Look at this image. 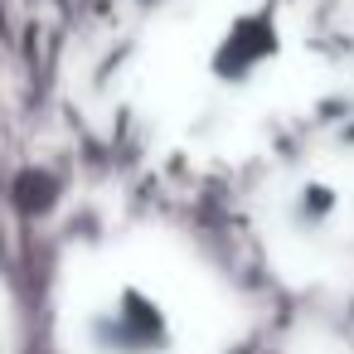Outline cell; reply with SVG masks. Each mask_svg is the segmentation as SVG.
<instances>
[{
    "mask_svg": "<svg viewBox=\"0 0 354 354\" xmlns=\"http://www.w3.org/2000/svg\"><path fill=\"white\" fill-rule=\"evenodd\" d=\"M175 44L194 49L199 117H214L218 127H243V112L272 93L281 64V30L267 0L199 6L194 20L175 35Z\"/></svg>",
    "mask_w": 354,
    "mask_h": 354,
    "instance_id": "cell-1",
    "label": "cell"
},
{
    "mask_svg": "<svg viewBox=\"0 0 354 354\" xmlns=\"http://www.w3.org/2000/svg\"><path fill=\"white\" fill-rule=\"evenodd\" d=\"M73 354H189V330L146 272H102L78 286Z\"/></svg>",
    "mask_w": 354,
    "mask_h": 354,
    "instance_id": "cell-2",
    "label": "cell"
}]
</instances>
